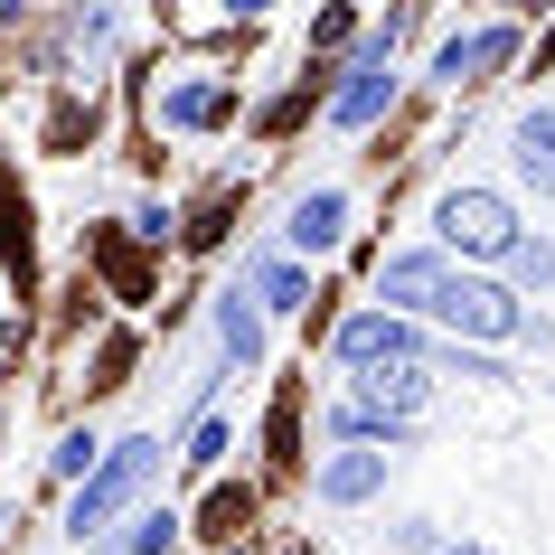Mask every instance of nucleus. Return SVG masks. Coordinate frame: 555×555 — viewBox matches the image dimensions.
I'll use <instances>...</instances> for the list:
<instances>
[{"label":"nucleus","instance_id":"16","mask_svg":"<svg viewBox=\"0 0 555 555\" xmlns=\"http://www.w3.org/2000/svg\"><path fill=\"white\" fill-rule=\"evenodd\" d=\"M170 546H179V518H170V508H142L132 537H122V555H170Z\"/></svg>","mask_w":555,"mask_h":555},{"label":"nucleus","instance_id":"9","mask_svg":"<svg viewBox=\"0 0 555 555\" xmlns=\"http://www.w3.org/2000/svg\"><path fill=\"white\" fill-rule=\"evenodd\" d=\"M330 434L358 442V452H396V442H414V424H405V414H386L377 396H358V386H349V396L330 405Z\"/></svg>","mask_w":555,"mask_h":555},{"label":"nucleus","instance_id":"21","mask_svg":"<svg viewBox=\"0 0 555 555\" xmlns=\"http://www.w3.org/2000/svg\"><path fill=\"white\" fill-rule=\"evenodd\" d=\"M442 555H490V546H442Z\"/></svg>","mask_w":555,"mask_h":555},{"label":"nucleus","instance_id":"8","mask_svg":"<svg viewBox=\"0 0 555 555\" xmlns=\"http://www.w3.org/2000/svg\"><path fill=\"white\" fill-rule=\"evenodd\" d=\"M386 104H396V66H386V57H358L349 76H339V94H330V122H339V132H367Z\"/></svg>","mask_w":555,"mask_h":555},{"label":"nucleus","instance_id":"17","mask_svg":"<svg viewBox=\"0 0 555 555\" xmlns=\"http://www.w3.org/2000/svg\"><path fill=\"white\" fill-rule=\"evenodd\" d=\"M508 273H518L527 293H546V283H555V245H546V235H518V255H508Z\"/></svg>","mask_w":555,"mask_h":555},{"label":"nucleus","instance_id":"19","mask_svg":"<svg viewBox=\"0 0 555 555\" xmlns=\"http://www.w3.org/2000/svg\"><path fill=\"white\" fill-rule=\"evenodd\" d=\"M217 452H227V424H217V414H198V424H189V452H179V462H189V470H217Z\"/></svg>","mask_w":555,"mask_h":555},{"label":"nucleus","instance_id":"7","mask_svg":"<svg viewBox=\"0 0 555 555\" xmlns=\"http://www.w3.org/2000/svg\"><path fill=\"white\" fill-rule=\"evenodd\" d=\"M386 490V452H358V442H339L321 470H311V499L321 508H358V499H377Z\"/></svg>","mask_w":555,"mask_h":555},{"label":"nucleus","instance_id":"1","mask_svg":"<svg viewBox=\"0 0 555 555\" xmlns=\"http://www.w3.org/2000/svg\"><path fill=\"white\" fill-rule=\"evenodd\" d=\"M151 480H160V442H151V434L114 442V452H104V470H94L86 490H76V508H66V537H76V546H94V537H104V527H114L122 508L151 490Z\"/></svg>","mask_w":555,"mask_h":555},{"label":"nucleus","instance_id":"3","mask_svg":"<svg viewBox=\"0 0 555 555\" xmlns=\"http://www.w3.org/2000/svg\"><path fill=\"white\" fill-rule=\"evenodd\" d=\"M434 235H442V255H462V263H508L527 227H518V207L499 198V189H442Z\"/></svg>","mask_w":555,"mask_h":555},{"label":"nucleus","instance_id":"10","mask_svg":"<svg viewBox=\"0 0 555 555\" xmlns=\"http://www.w3.org/2000/svg\"><path fill=\"white\" fill-rule=\"evenodd\" d=\"M508 160H518V179L537 198H555V104H527V114L508 122Z\"/></svg>","mask_w":555,"mask_h":555},{"label":"nucleus","instance_id":"5","mask_svg":"<svg viewBox=\"0 0 555 555\" xmlns=\"http://www.w3.org/2000/svg\"><path fill=\"white\" fill-rule=\"evenodd\" d=\"M442 293H452V255H442V245H405V255L377 263V311H396V321L434 311Z\"/></svg>","mask_w":555,"mask_h":555},{"label":"nucleus","instance_id":"6","mask_svg":"<svg viewBox=\"0 0 555 555\" xmlns=\"http://www.w3.org/2000/svg\"><path fill=\"white\" fill-rule=\"evenodd\" d=\"M508 57H518V29H508V20L462 29V38H442V48H434V86H490Z\"/></svg>","mask_w":555,"mask_h":555},{"label":"nucleus","instance_id":"4","mask_svg":"<svg viewBox=\"0 0 555 555\" xmlns=\"http://www.w3.org/2000/svg\"><path fill=\"white\" fill-rule=\"evenodd\" d=\"M434 321L452 330V349L462 339H527V330L546 339V321H527V301L508 283H480V273H452V293L434 301Z\"/></svg>","mask_w":555,"mask_h":555},{"label":"nucleus","instance_id":"13","mask_svg":"<svg viewBox=\"0 0 555 555\" xmlns=\"http://www.w3.org/2000/svg\"><path fill=\"white\" fill-rule=\"evenodd\" d=\"M245 293H255V311H311V273L293 255H255L245 263Z\"/></svg>","mask_w":555,"mask_h":555},{"label":"nucleus","instance_id":"14","mask_svg":"<svg viewBox=\"0 0 555 555\" xmlns=\"http://www.w3.org/2000/svg\"><path fill=\"white\" fill-rule=\"evenodd\" d=\"M235 114V94L217 86V76H198V86H170L160 94V122H170V132H207V122H227Z\"/></svg>","mask_w":555,"mask_h":555},{"label":"nucleus","instance_id":"20","mask_svg":"<svg viewBox=\"0 0 555 555\" xmlns=\"http://www.w3.org/2000/svg\"><path fill=\"white\" fill-rule=\"evenodd\" d=\"M386 546H396V555H442V527H434V518H396Z\"/></svg>","mask_w":555,"mask_h":555},{"label":"nucleus","instance_id":"2","mask_svg":"<svg viewBox=\"0 0 555 555\" xmlns=\"http://www.w3.org/2000/svg\"><path fill=\"white\" fill-rule=\"evenodd\" d=\"M330 358H339L358 386H377V377H396V367H434V339L414 321H396V311H349V321L330 330Z\"/></svg>","mask_w":555,"mask_h":555},{"label":"nucleus","instance_id":"18","mask_svg":"<svg viewBox=\"0 0 555 555\" xmlns=\"http://www.w3.org/2000/svg\"><path fill=\"white\" fill-rule=\"evenodd\" d=\"M48 470H57V480H94V470H104V452H94V434H66L57 452H48Z\"/></svg>","mask_w":555,"mask_h":555},{"label":"nucleus","instance_id":"11","mask_svg":"<svg viewBox=\"0 0 555 555\" xmlns=\"http://www.w3.org/2000/svg\"><path fill=\"white\" fill-rule=\"evenodd\" d=\"M217 349H227L235 377H255V367H263V311H255V293H245V283H235V293H217Z\"/></svg>","mask_w":555,"mask_h":555},{"label":"nucleus","instance_id":"15","mask_svg":"<svg viewBox=\"0 0 555 555\" xmlns=\"http://www.w3.org/2000/svg\"><path fill=\"white\" fill-rule=\"evenodd\" d=\"M245 518H255V499H245V490H217V499H207V518H198V537L235 546V527H245Z\"/></svg>","mask_w":555,"mask_h":555},{"label":"nucleus","instance_id":"12","mask_svg":"<svg viewBox=\"0 0 555 555\" xmlns=\"http://www.w3.org/2000/svg\"><path fill=\"white\" fill-rule=\"evenodd\" d=\"M293 263L301 255H330V245H339V235H349V198H339V189H311V198H293Z\"/></svg>","mask_w":555,"mask_h":555}]
</instances>
